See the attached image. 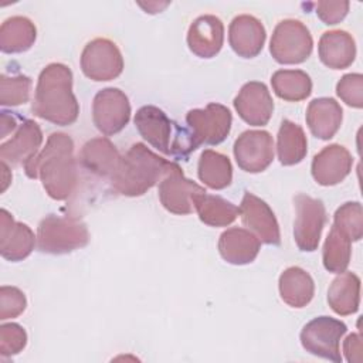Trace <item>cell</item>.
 <instances>
[{
	"label": "cell",
	"mask_w": 363,
	"mask_h": 363,
	"mask_svg": "<svg viewBox=\"0 0 363 363\" xmlns=\"http://www.w3.org/2000/svg\"><path fill=\"white\" fill-rule=\"evenodd\" d=\"M177 163L153 153L146 145L133 143L121 157L119 166L109 179L115 193L126 197L145 194L176 166Z\"/></svg>",
	"instance_id": "cell-3"
},
{
	"label": "cell",
	"mask_w": 363,
	"mask_h": 363,
	"mask_svg": "<svg viewBox=\"0 0 363 363\" xmlns=\"http://www.w3.org/2000/svg\"><path fill=\"white\" fill-rule=\"evenodd\" d=\"M261 241L254 233L245 228L233 227L225 230L218 238V251L224 261L233 265L252 262L259 252Z\"/></svg>",
	"instance_id": "cell-21"
},
{
	"label": "cell",
	"mask_w": 363,
	"mask_h": 363,
	"mask_svg": "<svg viewBox=\"0 0 363 363\" xmlns=\"http://www.w3.org/2000/svg\"><path fill=\"white\" fill-rule=\"evenodd\" d=\"M37 244L33 230L24 224L14 221L13 216L6 210H0V254L4 259L17 262L27 258Z\"/></svg>",
	"instance_id": "cell-16"
},
{
	"label": "cell",
	"mask_w": 363,
	"mask_h": 363,
	"mask_svg": "<svg viewBox=\"0 0 363 363\" xmlns=\"http://www.w3.org/2000/svg\"><path fill=\"white\" fill-rule=\"evenodd\" d=\"M27 345V333L18 323L10 322L0 326V354L9 357L20 353Z\"/></svg>",
	"instance_id": "cell-35"
},
{
	"label": "cell",
	"mask_w": 363,
	"mask_h": 363,
	"mask_svg": "<svg viewBox=\"0 0 363 363\" xmlns=\"http://www.w3.org/2000/svg\"><path fill=\"white\" fill-rule=\"evenodd\" d=\"M308 152V140L305 136L303 129L289 121L284 119L277 138V153L281 164L284 166H292L306 156Z\"/></svg>",
	"instance_id": "cell-30"
},
{
	"label": "cell",
	"mask_w": 363,
	"mask_h": 363,
	"mask_svg": "<svg viewBox=\"0 0 363 363\" xmlns=\"http://www.w3.org/2000/svg\"><path fill=\"white\" fill-rule=\"evenodd\" d=\"M265 28L254 16L240 14L230 23L228 43L233 51L242 58L257 57L265 44Z\"/></svg>",
	"instance_id": "cell-18"
},
{
	"label": "cell",
	"mask_w": 363,
	"mask_h": 363,
	"mask_svg": "<svg viewBox=\"0 0 363 363\" xmlns=\"http://www.w3.org/2000/svg\"><path fill=\"white\" fill-rule=\"evenodd\" d=\"M296 217L294 223V240L301 251L312 252L318 248L322 230L326 223L325 204L319 199L299 193L294 197Z\"/></svg>",
	"instance_id": "cell-9"
},
{
	"label": "cell",
	"mask_w": 363,
	"mask_h": 363,
	"mask_svg": "<svg viewBox=\"0 0 363 363\" xmlns=\"http://www.w3.org/2000/svg\"><path fill=\"white\" fill-rule=\"evenodd\" d=\"M0 123H1L0 125L1 126V133H0L1 136L0 138H6V135L16 128L14 118L11 115H9V112H6V111L1 112V122Z\"/></svg>",
	"instance_id": "cell-40"
},
{
	"label": "cell",
	"mask_w": 363,
	"mask_h": 363,
	"mask_svg": "<svg viewBox=\"0 0 363 363\" xmlns=\"http://www.w3.org/2000/svg\"><path fill=\"white\" fill-rule=\"evenodd\" d=\"M81 69L92 81H111L122 74L123 57L113 41L95 38L82 50Z\"/></svg>",
	"instance_id": "cell-10"
},
{
	"label": "cell",
	"mask_w": 363,
	"mask_h": 363,
	"mask_svg": "<svg viewBox=\"0 0 363 363\" xmlns=\"http://www.w3.org/2000/svg\"><path fill=\"white\" fill-rule=\"evenodd\" d=\"M352 257V240L339 228L332 225L323 244V267L333 274L346 271Z\"/></svg>",
	"instance_id": "cell-32"
},
{
	"label": "cell",
	"mask_w": 363,
	"mask_h": 363,
	"mask_svg": "<svg viewBox=\"0 0 363 363\" xmlns=\"http://www.w3.org/2000/svg\"><path fill=\"white\" fill-rule=\"evenodd\" d=\"M24 172L30 179H40L51 199L67 200L78 183L72 139L62 132L51 133L43 150L24 164Z\"/></svg>",
	"instance_id": "cell-1"
},
{
	"label": "cell",
	"mask_w": 363,
	"mask_h": 363,
	"mask_svg": "<svg viewBox=\"0 0 363 363\" xmlns=\"http://www.w3.org/2000/svg\"><path fill=\"white\" fill-rule=\"evenodd\" d=\"M313 40L308 27L295 18H285L274 28L269 52L279 64H301L312 52Z\"/></svg>",
	"instance_id": "cell-6"
},
{
	"label": "cell",
	"mask_w": 363,
	"mask_h": 363,
	"mask_svg": "<svg viewBox=\"0 0 363 363\" xmlns=\"http://www.w3.org/2000/svg\"><path fill=\"white\" fill-rule=\"evenodd\" d=\"M130 119V104L119 88H104L94 96L92 121L96 129L106 135L121 132Z\"/></svg>",
	"instance_id": "cell-11"
},
{
	"label": "cell",
	"mask_w": 363,
	"mask_h": 363,
	"mask_svg": "<svg viewBox=\"0 0 363 363\" xmlns=\"http://www.w3.org/2000/svg\"><path fill=\"white\" fill-rule=\"evenodd\" d=\"M31 79L27 75L0 77V104L3 106H17L26 104L30 98Z\"/></svg>",
	"instance_id": "cell-34"
},
{
	"label": "cell",
	"mask_w": 363,
	"mask_h": 363,
	"mask_svg": "<svg viewBox=\"0 0 363 363\" xmlns=\"http://www.w3.org/2000/svg\"><path fill=\"white\" fill-rule=\"evenodd\" d=\"M37 248L41 252L61 255L82 248L89 241L86 224L77 217L48 214L37 227Z\"/></svg>",
	"instance_id": "cell-5"
},
{
	"label": "cell",
	"mask_w": 363,
	"mask_h": 363,
	"mask_svg": "<svg viewBox=\"0 0 363 363\" xmlns=\"http://www.w3.org/2000/svg\"><path fill=\"white\" fill-rule=\"evenodd\" d=\"M31 111L35 116L58 126H68L77 121L79 104L72 92L69 67L51 62L40 72Z\"/></svg>",
	"instance_id": "cell-2"
},
{
	"label": "cell",
	"mask_w": 363,
	"mask_h": 363,
	"mask_svg": "<svg viewBox=\"0 0 363 363\" xmlns=\"http://www.w3.org/2000/svg\"><path fill=\"white\" fill-rule=\"evenodd\" d=\"M121 155L115 145L108 138H94L88 140L81 152H79V162L81 164L91 173L99 177H112L116 172Z\"/></svg>",
	"instance_id": "cell-24"
},
{
	"label": "cell",
	"mask_w": 363,
	"mask_h": 363,
	"mask_svg": "<svg viewBox=\"0 0 363 363\" xmlns=\"http://www.w3.org/2000/svg\"><path fill=\"white\" fill-rule=\"evenodd\" d=\"M318 55L328 68L345 69L356 58L354 38L343 30L325 31L318 43Z\"/></svg>",
	"instance_id": "cell-22"
},
{
	"label": "cell",
	"mask_w": 363,
	"mask_h": 363,
	"mask_svg": "<svg viewBox=\"0 0 363 363\" xmlns=\"http://www.w3.org/2000/svg\"><path fill=\"white\" fill-rule=\"evenodd\" d=\"M337 96L349 106L360 109L363 106V75L346 74L336 84Z\"/></svg>",
	"instance_id": "cell-36"
},
{
	"label": "cell",
	"mask_w": 363,
	"mask_h": 363,
	"mask_svg": "<svg viewBox=\"0 0 363 363\" xmlns=\"http://www.w3.org/2000/svg\"><path fill=\"white\" fill-rule=\"evenodd\" d=\"M278 288L282 301L292 308L306 306L315 294L312 277L299 267L286 268L279 275Z\"/></svg>",
	"instance_id": "cell-26"
},
{
	"label": "cell",
	"mask_w": 363,
	"mask_h": 363,
	"mask_svg": "<svg viewBox=\"0 0 363 363\" xmlns=\"http://www.w3.org/2000/svg\"><path fill=\"white\" fill-rule=\"evenodd\" d=\"M187 129L194 147L200 145H218L230 133L233 116L227 106L211 102L203 109H191L186 115Z\"/></svg>",
	"instance_id": "cell-8"
},
{
	"label": "cell",
	"mask_w": 363,
	"mask_h": 363,
	"mask_svg": "<svg viewBox=\"0 0 363 363\" xmlns=\"http://www.w3.org/2000/svg\"><path fill=\"white\" fill-rule=\"evenodd\" d=\"M203 191H206L204 187L187 179L179 164H176L159 183V199L162 206L169 213L177 216L190 214L194 210V196Z\"/></svg>",
	"instance_id": "cell-13"
},
{
	"label": "cell",
	"mask_w": 363,
	"mask_h": 363,
	"mask_svg": "<svg viewBox=\"0 0 363 363\" xmlns=\"http://www.w3.org/2000/svg\"><path fill=\"white\" fill-rule=\"evenodd\" d=\"M37 38L34 23L23 16L9 17L0 27V50L6 54L24 52Z\"/></svg>",
	"instance_id": "cell-27"
},
{
	"label": "cell",
	"mask_w": 363,
	"mask_h": 363,
	"mask_svg": "<svg viewBox=\"0 0 363 363\" xmlns=\"http://www.w3.org/2000/svg\"><path fill=\"white\" fill-rule=\"evenodd\" d=\"M133 122L139 135L149 145L167 156L186 160L189 153L196 150L189 129L169 119L157 106L145 105L139 108Z\"/></svg>",
	"instance_id": "cell-4"
},
{
	"label": "cell",
	"mask_w": 363,
	"mask_h": 363,
	"mask_svg": "<svg viewBox=\"0 0 363 363\" xmlns=\"http://www.w3.org/2000/svg\"><path fill=\"white\" fill-rule=\"evenodd\" d=\"M43 143V132L37 122L23 121L16 133L0 145V159L7 164H26L37 153Z\"/></svg>",
	"instance_id": "cell-19"
},
{
	"label": "cell",
	"mask_w": 363,
	"mask_h": 363,
	"mask_svg": "<svg viewBox=\"0 0 363 363\" xmlns=\"http://www.w3.org/2000/svg\"><path fill=\"white\" fill-rule=\"evenodd\" d=\"M343 352L349 363H362V337L359 333H350L343 342Z\"/></svg>",
	"instance_id": "cell-39"
},
{
	"label": "cell",
	"mask_w": 363,
	"mask_h": 363,
	"mask_svg": "<svg viewBox=\"0 0 363 363\" xmlns=\"http://www.w3.org/2000/svg\"><path fill=\"white\" fill-rule=\"evenodd\" d=\"M223 43L224 26L218 17L204 14L190 24L187 31V45L194 55L200 58H213L220 52Z\"/></svg>",
	"instance_id": "cell-20"
},
{
	"label": "cell",
	"mask_w": 363,
	"mask_h": 363,
	"mask_svg": "<svg viewBox=\"0 0 363 363\" xmlns=\"http://www.w3.org/2000/svg\"><path fill=\"white\" fill-rule=\"evenodd\" d=\"M353 157L350 152L337 143L325 146L313 156L311 173L320 186H335L343 182L352 170Z\"/></svg>",
	"instance_id": "cell-17"
},
{
	"label": "cell",
	"mask_w": 363,
	"mask_h": 363,
	"mask_svg": "<svg viewBox=\"0 0 363 363\" xmlns=\"http://www.w3.org/2000/svg\"><path fill=\"white\" fill-rule=\"evenodd\" d=\"M275 95L284 101L298 102L312 92L311 77L302 69H278L271 77Z\"/></svg>",
	"instance_id": "cell-31"
},
{
	"label": "cell",
	"mask_w": 363,
	"mask_h": 363,
	"mask_svg": "<svg viewBox=\"0 0 363 363\" xmlns=\"http://www.w3.org/2000/svg\"><path fill=\"white\" fill-rule=\"evenodd\" d=\"M233 104L238 116L251 126L267 125L274 112L272 96L267 85L258 81L244 84Z\"/></svg>",
	"instance_id": "cell-15"
},
{
	"label": "cell",
	"mask_w": 363,
	"mask_h": 363,
	"mask_svg": "<svg viewBox=\"0 0 363 363\" xmlns=\"http://www.w3.org/2000/svg\"><path fill=\"white\" fill-rule=\"evenodd\" d=\"M349 1H318L316 3V16L328 26H333L340 23L347 11H349Z\"/></svg>",
	"instance_id": "cell-38"
},
{
	"label": "cell",
	"mask_w": 363,
	"mask_h": 363,
	"mask_svg": "<svg viewBox=\"0 0 363 363\" xmlns=\"http://www.w3.org/2000/svg\"><path fill=\"white\" fill-rule=\"evenodd\" d=\"M26 295L16 286L0 288V319L7 320L17 318L26 311Z\"/></svg>",
	"instance_id": "cell-37"
},
{
	"label": "cell",
	"mask_w": 363,
	"mask_h": 363,
	"mask_svg": "<svg viewBox=\"0 0 363 363\" xmlns=\"http://www.w3.org/2000/svg\"><path fill=\"white\" fill-rule=\"evenodd\" d=\"M347 326L330 316H318L309 320L301 330L302 347L313 356L340 363V340Z\"/></svg>",
	"instance_id": "cell-7"
},
{
	"label": "cell",
	"mask_w": 363,
	"mask_h": 363,
	"mask_svg": "<svg viewBox=\"0 0 363 363\" xmlns=\"http://www.w3.org/2000/svg\"><path fill=\"white\" fill-rule=\"evenodd\" d=\"M197 174L200 182L213 190H223L231 184L233 166L228 156L206 149L199 159Z\"/></svg>",
	"instance_id": "cell-29"
},
{
	"label": "cell",
	"mask_w": 363,
	"mask_h": 363,
	"mask_svg": "<svg viewBox=\"0 0 363 363\" xmlns=\"http://www.w3.org/2000/svg\"><path fill=\"white\" fill-rule=\"evenodd\" d=\"M306 125L311 133L322 140L332 139L342 125L343 111L333 98H316L306 108Z\"/></svg>",
	"instance_id": "cell-23"
},
{
	"label": "cell",
	"mask_w": 363,
	"mask_h": 363,
	"mask_svg": "<svg viewBox=\"0 0 363 363\" xmlns=\"http://www.w3.org/2000/svg\"><path fill=\"white\" fill-rule=\"evenodd\" d=\"M328 303L340 316L357 312L360 303V278L350 271L340 272L328 289Z\"/></svg>",
	"instance_id": "cell-25"
},
{
	"label": "cell",
	"mask_w": 363,
	"mask_h": 363,
	"mask_svg": "<svg viewBox=\"0 0 363 363\" xmlns=\"http://www.w3.org/2000/svg\"><path fill=\"white\" fill-rule=\"evenodd\" d=\"M240 216L242 224L257 235V238L268 245H279V225L271 207L255 194L247 191L240 204Z\"/></svg>",
	"instance_id": "cell-14"
},
{
	"label": "cell",
	"mask_w": 363,
	"mask_h": 363,
	"mask_svg": "<svg viewBox=\"0 0 363 363\" xmlns=\"http://www.w3.org/2000/svg\"><path fill=\"white\" fill-rule=\"evenodd\" d=\"M345 233L352 242L363 237V211L359 201H347L342 204L333 216V224Z\"/></svg>",
	"instance_id": "cell-33"
},
{
	"label": "cell",
	"mask_w": 363,
	"mask_h": 363,
	"mask_svg": "<svg viewBox=\"0 0 363 363\" xmlns=\"http://www.w3.org/2000/svg\"><path fill=\"white\" fill-rule=\"evenodd\" d=\"M193 206L200 221L210 227L230 225L240 214V207L220 196L207 194V191L196 194Z\"/></svg>",
	"instance_id": "cell-28"
},
{
	"label": "cell",
	"mask_w": 363,
	"mask_h": 363,
	"mask_svg": "<svg viewBox=\"0 0 363 363\" xmlns=\"http://www.w3.org/2000/svg\"><path fill=\"white\" fill-rule=\"evenodd\" d=\"M233 152L241 170L259 173L274 160V139L267 130H245L235 139Z\"/></svg>",
	"instance_id": "cell-12"
}]
</instances>
